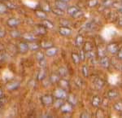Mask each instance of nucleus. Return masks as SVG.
<instances>
[{
	"instance_id": "1",
	"label": "nucleus",
	"mask_w": 122,
	"mask_h": 118,
	"mask_svg": "<svg viewBox=\"0 0 122 118\" xmlns=\"http://www.w3.org/2000/svg\"><path fill=\"white\" fill-rule=\"evenodd\" d=\"M54 95L55 97L56 98V99H67V98H68V91L65 90L64 89H63V88H57V89L54 91Z\"/></svg>"
},
{
	"instance_id": "2",
	"label": "nucleus",
	"mask_w": 122,
	"mask_h": 118,
	"mask_svg": "<svg viewBox=\"0 0 122 118\" xmlns=\"http://www.w3.org/2000/svg\"><path fill=\"white\" fill-rule=\"evenodd\" d=\"M42 105L44 106H51L54 103V98L51 94H45L41 99Z\"/></svg>"
},
{
	"instance_id": "3",
	"label": "nucleus",
	"mask_w": 122,
	"mask_h": 118,
	"mask_svg": "<svg viewBox=\"0 0 122 118\" xmlns=\"http://www.w3.org/2000/svg\"><path fill=\"white\" fill-rule=\"evenodd\" d=\"M119 49H120L119 46H118V44L116 42H111L107 46V51L109 52L110 54H112V55L117 54Z\"/></svg>"
},
{
	"instance_id": "4",
	"label": "nucleus",
	"mask_w": 122,
	"mask_h": 118,
	"mask_svg": "<svg viewBox=\"0 0 122 118\" xmlns=\"http://www.w3.org/2000/svg\"><path fill=\"white\" fill-rule=\"evenodd\" d=\"M73 107L74 106L72 104H71L69 102H67V103H63V105L60 107V110L62 113H70L73 110Z\"/></svg>"
},
{
	"instance_id": "5",
	"label": "nucleus",
	"mask_w": 122,
	"mask_h": 118,
	"mask_svg": "<svg viewBox=\"0 0 122 118\" xmlns=\"http://www.w3.org/2000/svg\"><path fill=\"white\" fill-rule=\"evenodd\" d=\"M59 33H60V35L64 37H68L70 36L72 33V29H70L68 26H60L59 28Z\"/></svg>"
},
{
	"instance_id": "6",
	"label": "nucleus",
	"mask_w": 122,
	"mask_h": 118,
	"mask_svg": "<svg viewBox=\"0 0 122 118\" xmlns=\"http://www.w3.org/2000/svg\"><path fill=\"white\" fill-rule=\"evenodd\" d=\"M29 50V44L27 42H20L18 44V51L20 54H25V53L28 52V51Z\"/></svg>"
},
{
	"instance_id": "7",
	"label": "nucleus",
	"mask_w": 122,
	"mask_h": 118,
	"mask_svg": "<svg viewBox=\"0 0 122 118\" xmlns=\"http://www.w3.org/2000/svg\"><path fill=\"white\" fill-rule=\"evenodd\" d=\"M100 65H101L104 68H108L111 65V60L110 58L107 57V56L101 57L100 58Z\"/></svg>"
},
{
	"instance_id": "8",
	"label": "nucleus",
	"mask_w": 122,
	"mask_h": 118,
	"mask_svg": "<svg viewBox=\"0 0 122 118\" xmlns=\"http://www.w3.org/2000/svg\"><path fill=\"white\" fill-rule=\"evenodd\" d=\"M34 33L38 35H45L46 33V28L44 25H37L34 28Z\"/></svg>"
},
{
	"instance_id": "9",
	"label": "nucleus",
	"mask_w": 122,
	"mask_h": 118,
	"mask_svg": "<svg viewBox=\"0 0 122 118\" xmlns=\"http://www.w3.org/2000/svg\"><path fill=\"white\" fill-rule=\"evenodd\" d=\"M19 24H20V20L16 18H10L7 21V26H9L10 28H15L17 25H19Z\"/></svg>"
},
{
	"instance_id": "10",
	"label": "nucleus",
	"mask_w": 122,
	"mask_h": 118,
	"mask_svg": "<svg viewBox=\"0 0 122 118\" xmlns=\"http://www.w3.org/2000/svg\"><path fill=\"white\" fill-rule=\"evenodd\" d=\"M57 51H58V49H57L56 46H51V47H50V48L46 49L45 54L48 57H53L57 54Z\"/></svg>"
},
{
	"instance_id": "11",
	"label": "nucleus",
	"mask_w": 122,
	"mask_h": 118,
	"mask_svg": "<svg viewBox=\"0 0 122 118\" xmlns=\"http://www.w3.org/2000/svg\"><path fill=\"white\" fill-rule=\"evenodd\" d=\"M56 7H58L61 10H66L68 9V4L67 3V2L61 1V0H56Z\"/></svg>"
},
{
	"instance_id": "12",
	"label": "nucleus",
	"mask_w": 122,
	"mask_h": 118,
	"mask_svg": "<svg viewBox=\"0 0 122 118\" xmlns=\"http://www.w3.org/2000/svg\"><path fill=\"white\" fill-rule=\"evenodd\" d=\"M85 38L82 35H77L75 38V45L76 47H81L84 45Z\"/></svg>"
},
{
	"instance_id": "13",
	"label": "nucleus",
	"mask_w": 122,
	"mask_h": 118,
	"mask_svg": "<svg viewBox=\"0 0 122 118\" xmlns=\"http://www.w3.org/2000/svg\"><path fill=\"white\" fill-rule=\"evenodd\" d=\"M22 37H23V38L25 39V40L28 41V42H34V41L37 39L36 36H35L34 34H33V33H25Z\"/></svg>"
},
{
	"instance_id": "14",
	"label": "nucleus",
	"mask_w": 122,
	"mask_h": 118,
	"mask_svg": "<svg viewBox=\"0 0 122 118\" xmlns=\"http://www.w3.org/2000/svg\"><path fill=\"white\" fill-rule=\"evenodd\" d=\"M101 102H102V99L99 96H98V95L94 96L93 99H92V102H91L92 106H93L94 108H99V105L101 104Z\"/></svg>"
},
{
	"instance_id": "15",
	"label": "nucleus",
	"mask_w": 122,
	"mask_h": 118,
	"mask_svg": "<svg viewBox=\"0 0 122 118\" xmlns=\"http://www.w3.org/2000/svg\"><path fill=\"white\" fill-rule=\"evenodd\" d=\"M40 7H41V9L43 10V11H45L46 12H48V11H51V5L49 4L47 2H45V1H43L41 3V4H40Z\"/></svg>"
},
{
	"instance_id": "16",
	"label": "nucleus",
	"mask_w": 122,
	"mask_h": 118,
	"mask_svg": "<svg viewBox=\"0 0 122 118\" xmlns=\"http://www.w3.org/2000/svg\"><path fill=\"white\" fill-rule=\"evenodd\" d=\"M59 84H60V87L63 88L65 90L68 91L69 90V82H68L65 79H60V82H59Z\"/></svg>"
},
{
	"instance_id": "17",
	"label": "nucleus",
	"mask_w": 122,
	"mask_h": 118,
	"mask_svg": "<svg viewBox=\"0 0 122 118\" xmlns=\"http://www.w3.org/2000/svg\"><path fill=\"white\" fill-rule=\"evenodd\" d=\"M107 98L110 99H116V98L118 97V95H119V93H118L117 90H110L107 91Z\"/></svg>"
},
{
	"instance_id": "18",
	"label": "nucleus",
	"mask_w": 122,
	"mask_h": 118,
	"mask_svg": "<svg viewBox=\"0 0 122 118\" xmlns=\"http://www.w3.org/2000/svg\"><path fill=\"white\" fill-rule=\"evenodd\" d=\"M80 10L79 7H77L76 6H71V7H68V9H67V12L68 14L70 15V16H72L76 11H78Z\"/></svg>"
},
{
	"instance_id": "19",
	"label": "nucleus",
	"mask_w": 122,
	"mask_h": 118,
	"mask_svg": "<svg viewBox=\"0 0 122 118\" xmlns=\"http://www.w3.org/2000/svg\"><path fill=\"white\" fill-rule=\"evenodd\" d=\"M35 15H36L37 17H38L39 19H46V12L45 11H43V10H37L36 11H35Z\"/></svg>"
},
{
	"instance_id": "20",
	"label": "nucleus",
	"mask_w": 122,
	"mask_h": 118,
	"mask_svg": "<svg viewBox=\"0 0 122 118\" xmlns=\"http://www.w3.org/2000/svg\"><path fill=\"white\" fill-rule=\"evenodd\" d=\"M60 74H57L56 72H54V73H52L51 75L49 80H50V82H51V83H56V82H60Z\"/></svg>"
},
{
	"instance_id": "21",
	"label": "nucleus",
	"mask_w": 122,
	"mask_h": 118,
	"mask_svg": "<svg viewBox=\"0 0 122 118\" xmlns=\"http://www.w3.org/2000/svg\"><path fill=\"white\" fill-rule=\"evenodd\" d=\"M67 99H68V102H69L71 104H72L73 106L76 105V103H77V100H76V97L74 94H70L68 95V98H67Z\"/></svg>"
},
{
	"instance_id": "22",
	"label": "nucleus",
	"mask_w": 122,
	"mask_h": 118,
	"mask_svg": "<svg viewBox=\"0 0 122 118\" xmlns=\"http://www.w3.org/2000/svg\"><path fill=\"white\" fill-rule=\"evenodd\" d=\"M19 86H20V83H19V82H10V83L7 84V88L9 90H13L17 89Z\"/></svg>"
},
{
	"instance_id": "23",
	"label": "nucleus",
	"mask_w": 122,
	"mask_h": 118,
	"mask_svg": "<svg viewBox=\"0 0 122 118\" xmlns=\"http://www.w3.org/2000/svg\"><path fill=\"white\" fill-rule=\"evenodd\" d=\"M40 45L38 43L35 42H30V43L29 44V50L33 51H38L40 48Z\"/></svg>"
},
{
	"instance_id": "24",
	"label": "nucleus",
	"mask_w": 122,
	"mask_h": 118,
	"mask_svg": "<svg viewBox=\"0 0 122 118\" xmlns=\"http://www.w3.org/2000/svg\"><path fill=\"white\" fill-rule=\"evenodd\" d=\"M42 25H44L46 29H52L54 28V24H53L51 21H50L49 20H46V19H44L42 21Z\"/></svg>"
},
{
	"instance_id": "25",
	"label": "nucleus",
	"mask_w": 122,
	"mask_h": 118,
	"mask_svg": "<svg viewBox=\"0 0 122 118\" xmlns=\"http://www.w3.org/2000/svg\"><path fill=\"white\" fill-rule=\"evenodd\" d=\"M51 12L54 15H58V16H62V15H64V10H61L60 8H58V7H55V8H52Z\"/></svg>"
},
{
	"instance_id": "26",
	"label": "nucleus",
	"mask_w": 122,
	"mask_h": 118,
	"mask_svg": "<svg viewBox=\"0 0 122 118\" xmlns=\"http://www.w3.org/2000/svg\"><path fill=\"white\" fill-rule=\"evenodd\" d=\"M72 61L75 64H79L81 62V59L79 56V54H76V53L72 52Z\"/></svg>"
},
{
	"instance_id": "27",
	"label": "nucleus",
	"mask_w": 122,
	"mask_h": 118,
	"mask_svg": "<svg viewBox=\"0 0 122 118\" xmlns=\"http://www.w3.org/2000/svg\"><path fill=\"white\" fill-rule=\"evenodd\" d=\"M83 49L85 50V51H92L94 49L93 44H92L90 42H86L84 43V47Z\"/></svg>"
},
{
	"instance_id": "28",
	"label": "nucleus",
	"mask_w": 122,
	"mask_h": 118,
	"mask_svg": "<svg viewBox=\"0 0 122 118\" xmlns=\"http://www.w3.org/2000/svg\"><path fill=\"white\" fill-rule=\"evenodd\" d=\"M40 46H42V48L48 49V48H50V47L53 46L54 45H53V43L51 42H50V41H43V42H41Z\"/></svg>"
},
{
	"instance_id": "29",
	"label": "nucleus",
	"mask_w": 122,
	"mask_h": 118,
	"mask_svg": "<svg viewBox=\"0 0 122 118\" xmlns=\"http://www.w3.org/2000/svg\"><path fill=\"white\" fill-rule=\"evenodd\" d=\"M7 6L6 3L0 2V14H4L7 11Z\"/></svg>"
},
{
	"instance_id": "30",
	"label": "nucleus",
	"mask_w": 122,
	"mask_h": 118,
	"mask_svg": "<svg viewBox=\"0 0 122 118\" xmlns=\"http://www.w3.org/2000/svg\"><path fill=\"white\" fill-rule=\"evenodd\" d=\"M113 108H114V109H115L116 111L121 113V112H122V102L119 101V102L115 103H114V105H113Z\"/></svg>"
},
{
	"instance_id": "31",
	"label": "nucleus",
	"mask_w": 122,
	"mask_h": 118,
	"mask_svg": "<svg viewBox=\"0 0 122 118\" xmlns=\"http://www.w3.org/2000/svg\"><path fill=\"white\" fill-rule=\"evenodd\" d=\"M96 54H97V53L94 52L93 50L89 51H86V59H90V60H93V59H94V57L96 56Z\"/></svg>"
},
{
	"instance_id": "32",
	"label": "nucleus",
	"mask_w": 122,
	"mask_h": 118,
	"mask_svg": "<svg viewBox=\"0 0 122 118\" xmlns=\"http://www.w3.org/2000/svg\"><path fill=\"white\" fill-rule=\"evenodd\" d=\"M97 54L98 56H99L100 58L101 57H103L106 56V51L104 50V49L101 48V46H98L97 48Z\"/></svg>"
},
{
	"instance_id": "33",
	"label": "nucleus",
	"mask_w": 122,
	"mask_h": 118,
	"mask_svg": "<svg viewBox=\"0 0 122 118\" xmlns=\"http://www.w3.org/2000/svg\"><path fill=\"white\" fill-rule=\"evenodd\" d=\"M103 82L102 80H100V79H98V80H96V82H94V86H95V87L97 88V89H101V88H103Z\"/></svg>"
},
{
	"instance_id": "34",
	"label": "nucleus",
	"mask_w": 122,
	"mask_h": 118,
	"mask_svg": "<svg viewBox=\"0 0 122 118\" xmlns=\"http://www.w3.org/2000/svg\"><path fill=\"white\" fill-rule=\"evenodd\" d=\"M46 77V72H45L44 69H42L38 72V80H43Z\"/></svg>"
},
{
	"instance_id": "35",
	"label": "nucleus",
	"mask_w": 122,
	"mask_h": 118,
	"mask_svg": "<svg viewBox=\"0 0 122 118\" xmlns=\"http://www.w3.org/2000/svg\"><path fill=\"white\" fill-rule=\"evenodd\" d=\"M82 74H83V76L85 77H87L88 76H89V68H87V66L85 64L82 67Z\"/></svg>"
},
{
	"instance_id": "36",
	"label": "nucleus",
	"mask_w": 122,
	"mask_h": 118,
	"mask_svg": "<svg viewBox=\"0 0 122 118\" xmlns=\"http://www.w3.org/2000/svg\"><path fill=\"white\" fill-rule=\"evenodd\" d=\"M59 74H60V77H64V76H66L67 74H68V71H67V69L65 68H64V67H62V68H60V69H59Z\"/></svg>"
},
{
	"instance_id": "37",
	"label": "nucleus",
	"mask_w": 122,
	"mask_h": 118,
	"mask_svg": "<svg viewBox=\"0 0 122 118\" xmlns=\"http://www.w3.org/2000/svg\"><path fill=\"white\" fill-rule=\"evenodd\" d=\"M79 56H80V59H81V61H84V60L86 59V51H85L84 49H82V50H81V51H80Z\"/></svg>"
},
{
	"instance_id": "38",
	"label": "nucleus",
	"mask_w": 122,
	"mask_h": 118,
	"mask_svg": "<svg viewBox=\"0 0 122 118\" xmlns=\"http://www.w3.org/2000/svg\"><path fill=\"white\" fill-rule=\"evenodd\" d=\"M36 58L38 60V62L41 61V60H44V54L42 51H38L36 54Z\"/></svg>"
},
{
	"instance_id": "39",
	"label": "nucleus",
	"mask_w": 122,
	"mask_h": 118,
	"mask_svg": "<svg viewBox=\"0 0 122 118\" xmlns=\"http://www.w3.org/2000/svg\"><path fill=\"white\" fill-rule=\"evenodd\" d=\"M98 3H99L98 0H89V2H88V7H94L98 4Z\"/></svg>"
},
{
	"instance_id": "40",
	"label": "nucleus",
	"mask_w": 122,
	"mask_h": 118,
	"mask_svg": "<svg viewBox=\"0 0 122 118\" xmlns=\"http://www.w3.org/2000/svg\"><path fill=\"white\" fill-rule=\"evenodd\" d=\"M60 24L61 26H69L70 22L67 19H61L60 21Z\"/></svg>"
},
{
	"instance_id": "41",
	"label": "nucleus",
	"mask_w": 122,
	"mask_h": 118,
	"mask_svg": "<svg viewBox=\"0 0 122 118\" xmlns=\"http://www.w3.org/2000/svg\"><path fill=\"white\" fill-rule=\"evenodd\" d=\"M84 14H83V11H81V10H79L78 11H76V12L73 15H72V18H74V19H78V18H81V17Z\"/></svg>"
},
{
	"instance_id": "42",
	"label": "nucleus",
	"mask_w": 122,
	"mask_h": 118,
	"mask_svg": "<svg viewBox=\"0 0 122 118\" xmlns=\"http://www.w3.org/2000/svg\"><path fill=\"white\" fill-rule=\"evenodd\" d=\"M10 34L13 37V38H17V37H20V33L17 30H12L10 32Z\"/></svg>"
},
{
	"instance_id": "43",
	"label": "nucleus",
	"mask_w": 122,
	"mask_h": 118,
	"mask_svg": "<svg viewBox=\"0 0 122 118\" xmlns=\"http://www.w3.org/2000/svg\"><path fill=\"white\" fill-rule=\"evenodd\" d=\"M6 4H7V7L8 8H11V9H15V8H16V6H15L14 3H11L10 1H6Z\"/></svg>"
},
{
	"instance_id": "44",
	"label": "nucleus",
	"mask_w": 122,
	"mask_h": 118,
	"mask_svg": "<svg viewBox=\"0 0 122 118\" xmlns=\"http://www.w3.org/2000/svg\"><path fill=\"white\" fill-rule=\"evenodd\" d=\"M6 102H7V99H6V97L1 96V97H0V108L3 107Z\"/></svg>"
},
{
	"instance_id": "45",
	"label": "nucleus",
	"mask_w": 122,
	"mask_h": 118,
	"mask_svg": "<svg viewBox=\"0 0 122 118\" xmlns=\"http://www.w3.org/2000/svg\"><path fill=\"white\" fill-rule=\"evenodd\" d=\"M117 55V59H118V60H121V61H122V46L119 49V51H118Z\"/></svg>"
},
{
	"instance_id": "46",
	"label": "nucleus",
	"mask_w": 122,
	"mask_h": 118,
	"mask_svg": "<svg viewBox=\"0 0 122 118\" xmlns=\"http://www.w3.org/2000/svg\"><path fill=\"white\" fill-rule=\"evenodd\" d=\"M81 117H83V118L90 117V114L88 113V112H84V113H81Z\"/></svg>"
},
{
	"instance_id": "47",
	"label": "nucleus",
	"mask_w": 122,
	"mask_h": 118,
	"mask_svg": "<svg viewBox=\"0 0 122 118\" xmlns=\"http://www.w3.org/2000/svg\"><path fill=\"white\" fill-rule=\"evenodd\" d=\"M118 25H119V26L122 27V16L118 19Z\"/></svg>"
},
{
	"instance_id": "48",
	"label": "nucleus",
	"mask_w": 122,
	"mask_h": 118,
	"mask_svg": "<svg viewBox=\"0 0 122 118\" xmlns=\"http://www.w3.org/2000/svg\"><path fill=\"white\" fill-rule=\"evenodd\" d=\"M1 96H3V90L0 88V97H1Z\"/></svg>"
},
{
	"instance_id": "49",
	"label": "nucleus",
	"mask_w": 122,
	"mask_h": 118,
	"mask_svg": "<svg viewBox=\"0 0 122 118\" xmlns=\"http://www.w3.org/2000/svg\"><path fill=\"white\" fill-rule=\"evenodd\" d=\"M61 1H64V2H67L68 3V1H70V0H61Z\"/></svg>"
},
{
	"instance_id": "50",
	"label": "nucleus",
	"mask_w": 122,
	"mask_h": 118,
	"mask_svg": "<svg viewBox=\"0 0 122 118\" xmlns=\"http://www.w3.org/2000/svg\"><path fill=\"white\" fill-rule=\"evenodd\" d=\"M121 117H122V112H121Z\"/></svg>"
}]
</instances>
